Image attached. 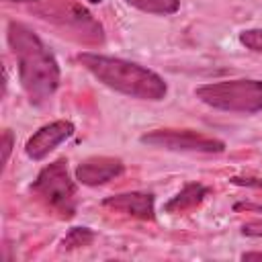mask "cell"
I'll list each match as a JSON object with an SVG mask.
<instances>
[{
  "instance_id": "17",
  "label": "cell",
  "mask_w": 262,
  "mask_h": 262,
  "mask_svg": "<svg viewBox=\"0 0 262 262\" xmlns=\"http://www.w3.org/2000/svg\"><path fill=\"white\" fill-rule=\"evenodd\" d=\"M233 209L235 211H256V213H262V205H252V203H235Z\"/></svg>"
},
{
  "instance_id": "4",
  "label": "cell",
  "mask_w": 262,
  "mask_h": 262,
  "mask_svg": "<svg viewBox=\"0 0 262 262\" xmlns=\"http://www.w3.org/2000/svg\"><path fill=\"white\" fill-rule=\"evenodd\" d=\"M33 192L57 215L70 219L76 213V182L70 176L63 158L47 164L33 182Z\"/></svg>"
},
{
  "instance_id": "14",
  "label": "cell",
  "mask_w": 262,
  "mask_h": 262,
  "mask_svg": "<svg viewBox=\"0 0 262 262\" xmlns=\"http://www.w3.org/2000/svg\"><path fill=\"white\" fill-rule=\"evenodd\" d=\"M12 143H14L12 131L4 129V133H2V164L4 166L8 164V158H10V151H12Z\"/></svg>"
},
{
  "instance_id": "3",
  "label": "cell",
  "mask_w": 262,
  "mask_h": 262,
  "mask_svg": "<svg viewBox=\"0 0 262 262\" xmlns=\"http://www.w3.org/2000/svg\"><path fill=\"white\" fill-rule=\"evenodd\" d=\"M194 96L217 111L254 115L262 111V80H219L199 86L194 90Z\"/></svg>"
},
{
  "instance_id": "10",
  "label": "cell",
  "mask_w": 262,
  "mask_h": 262,
  "mask_svg": "<svg viewBox=\"0 0 262 262\" xmlns=\"http://www.w3.org/2000/svg\"><path fill=\"white\" fill-rule=\"evenodd\" d=\"M207 194H209V188H207L205 184L188 182V184H184V188H182L178 194H174V196L164 205V209H166L168 213H184V211H188V209H194L199 203H203Z\"/></svg>"
},
{
  "instance_id": "8",
  "label": "cell",
  "mask_w": 262,
  "mask_h": 262,
  "mask_svg": "<svg viewBox=\"0 0 262 262\" xmlns=\"http://www.w3.org/2000/svg\"><path fill=\"white\" fill-rule=\"evenodd\" d=\"M125 170V164L113 156H90L76 166V180L86 186H98L115 180Z\"/></svg>"
},
{
  "instance_id": "13",
  "label": "cell",
  "mask_w": 262,
  "mask_h": 262,
  "mask_svg": "<svg viewBox=\"0 0 262 262\" xmlns=\"http://www.w3.org/2000/svg\"><path fill=\"white\" fill-rule=\"evenodd\" d=\"M239 43L256 53H262V29H248L239 33Z\"/></svg>"
},
{
  "instance_id": "20",
  "label": "cell",
  "mask_w": 262,
  "mask_h": 262,
  "mask_svg": "<svg viewBox=\"0 0 262 262\" xmlns=\"http://www.w3.org/2000/svg\"><path fill=\"white\" fill-rule=\"evenodd\" d=\"M88 2H92V4H96V2H102V0H88Z\"/></svg>"
},
{
  "instance_id": "19",
  "label": "cell",
  "mask_w": 262,
  "mask_h": 262,
  "mask_svg": "<svg viewBox=\"0 0 262 262\" xmlns=\"http://www.w3.org/2000/svg\"><path fill=\"white\" fill-rule=\"evenodd\" d=\"M6 2H37V0H6Z\"/></svg>"
},
{
  "instance_id": "1",
  "label": "cell",
  "mask_w": 262,
  "mask_h": 262,
  "mask_svg": "<svg viewBox=\"0 0 262 262\" xmlns=\"http://www.w3.org/2000/svg\"><path fill=\"white\" fill-rule=\"evenodd\" d=\"M6 39L16 57L18 80L29 102L37 106L45 104L59 86V66L55 55L43 39L23 23L10 20Z\"/></svg>"
},
{
  "instance_id": "6",
  "label": "cell",
  "mask_w": 262,
  "mask_h": 262,
  "mask_svg": "<svg viewBox=\"0 0 262 262\" xmlns=\"http://www.w3.org/2000/svg\"><path fill=\"white\" fill-rule=\"evenodd\" d=\"M143 145L168 149V151H190V154H221L225 143L217 137L192 131V129H156L139 137Z\"/></svg>"
},
{
  "instance_id": "9",
  "label": "cell",
  "mask_w": 262,
  "mask_h": 262,
  "mask_svg": "<svg viewBox=\"0 0 262 262\" xmlns=\"http://www.w3.org/2000/svg\"><path fill=\"white\" fill-rule=\"evenodd\" d=\"M102 207L113 209L117 213H125L135 219H145L151 221L156 217L154 209V194L151 192H121L106 196L102 201Z\"/></svg>"
},
{
  "instance_id": "11",
  "label": "cell",
  "mask_w": 262,
  "mask_h": 262,
  "mask_svg": "<svg viewBox=\"0 0 262 262\" xmlns=\"http://www.w3.org/2000/svg\"><path fill=\"white\" fill-rule=\"evenodd\" d=\"M127 4L149 12V14H160V16H168L174 14L180 8V0H125Z\"/></svg>"
},
{
  "instance_id": "15",
  "label": "cell",
  "mask_w": 262,
  "mask_h": 262,
  "mask_svg": "<svg viewBox=\"0 0 262 262\" xmlns=\"http://www.w3.org/2000/svg\"><path fill=\"white\" fill-rule=\"evenodd\" d=\"M242 233L250 237H262V219H254L242 225Z\"/></svg>"
},
{
  "instance_id": "16",
  "label": "cell",
  "mask_w": 262,
  "mask_h": 262,
  "mask_svg": "<svg viewBox=\"0 0 262 262\" xmlns=\"http://www.w3.org/2000/svg\"><path fill=\"white\" fill-rule=\"evenodd\" d=\"M233 184L239 186H252V188H262V178H252V176H233L231 178Z\"/></svg>"
},
{
  "instance_id": "18",
  "label": "cell",
  "mask_w": 262,
  "mask_h": 262,
  "mask_svg": "<svg viewBox=\"0 0 262 262\" xmlns=\"http://www.w3.org/2000/svg\"><path fill=\"white\" fill-rule=\"evenodd\" d=\"M244 260H262V252H248L242 256Z\"/></svg>"
},
{
  "instance_id": "12",
  "label": "cell",
  "mask_w": 262,
  "mask_h": 262,
  "mask_svg": "<svg viewBox=\"0 0 262 262\" xmlns=\"http://www.w3.org/2000/svg\"><path fill=\"white\" fill-rule=\"evenodd\" d=\"M96 233L90 227H72L68 231V235L61 239V248L63 250H78L84 246H90L94 242Z\"/></svg>"
},
{
  "instance_id": "2",
  "label": "cell",
  "mask_w": 262,
  "mask_h": 262,
  "mask_svg": "<svg viewBox=\"0 0 262 262\" xmlns=\"http://www.w3.org/2000/svg\"><path fill=\"white\" fill-rule=\"evenodd\" d=\"M78 61L104 86L139 100H164L168 86L160 74L143 68L135 61H127L113 55L84 51Z\"/></svg>"
},
{
  "instance_id": "5",
  "label": "cell",
  "mask_w": 262,
  "mask_h": 262,
  "mask_svg": "<svg viewBox=\"0 0 262 262\" xmlns=\"http://www.w3.org/2000/svg\"><path fill=\"white\" fill-rule=\"evenodd\" d=\"M37 12L43 18L51 20L53 25H57L68 35L76 37L78 41L102 43V39H104L100 23L94 20L92 14L84 6L74 2V0H51L45 6L37 8Z\"/></svg>"
},
{
  "instance_id": "7",
  "label": "cell",
  "mask_w": 262,
  "mask_h": 262,
  "mask_svg": "<svg viewBox=\"0 0 262 262\" xmlns=\"http://www.w3.org/2000/svg\"><path fill=\"white\" fill-rule=\"evenodd\" d=\"M72 135H74V123L72 121H66V119L53 121L49 125H43L37 133H33L27 139L25 151H27V156L31 160L39 162L45 156H49V151H53L59 143H63L66 139H70Z\"/></svg>"
}]
</instances>
